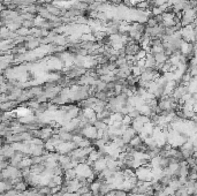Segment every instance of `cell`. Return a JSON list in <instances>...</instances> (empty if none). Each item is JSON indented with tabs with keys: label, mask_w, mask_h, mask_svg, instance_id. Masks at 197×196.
I'll list each match as a JSON object with an SVG mask.
<instances>
[{
	"label": "cell",
	"mask_w": 197,
	"mask_h": 196,
	"mask_svg": "<svg viewBox=\"0 0 197 196\" xmlns=\"http://www.w3.org/2000/svg\"><path fill=\"white\" fill-rule=\"evenodd\" d=\"M62 177H64V180H73V179L76 178V172H75L74 168L66 170V171H64Z\"/></svg>",
	"instance_id": "cell-1"
},
{
	"label": "cell",
	"mask_w": 197,
	"mask_h": 196,
	"mask_svg": "<svg viewBox=\"0 0 197 196\" xmlns=\"http://www.w3.org/2000/svg\"><path fill=\"white\" fill-rule=\"evenodd\" d=\"M142 143H143L142 138H141V137H139L138 135H135V136H134V137L131 138L130 141H129V143H128V144L130 145L132 149H135V148H137L138 145H141Z\"/></svg>",
	"instance_id": "cell-2"
},
{
	"label": "cell",
	"mask_w": 197,
	"mask_h": 196,
	"mask_svg": "<svg viewBox=\"0 0 197 196\" xmlns=\"http://www.w3.org/2000/svg\"><path fill=\"white\" fill-rule=\"evenodd\" d=\"M14 189H15L17 193H23L24 190H27V183H24L23 181H20V182H17V183H15Z\"/></svg>",
	"instance_id": "cell-3"
},
{
	"label": "cell",
	"mask_w": 197,
	"mask_h": 196,
	"mask_svg": "<svg viewBox=\"0 0 197 196\" xmlns=\"http://www.w3.org/2000/svg\"><path fill=\"white\" fill-rule=\"evenodd\" d=\"M2 180V174H1V172H0V181Z\"/></svg>",
	"instance_id": "cell-4"
}]
</instances>
